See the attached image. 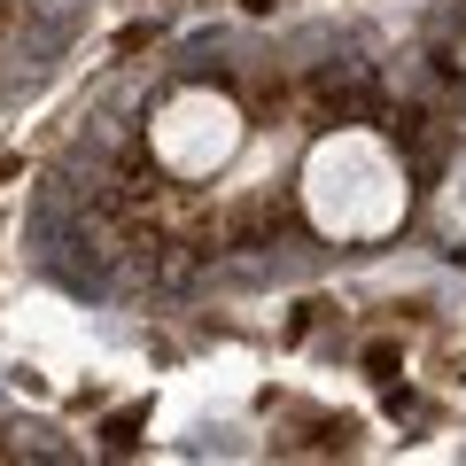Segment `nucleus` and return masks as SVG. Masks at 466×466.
Wrapping results in <instances>:
<instances>
[{
    "label": "nucleus",
    "mask_w": 466,
    "mask_h": 466,
    "mask_svg": "<svg viewBox=\"0 0 466 466\" xmlns=\"http://www.w3.org/2000/svg\"><path fill=\"white\" fill-rule=\"evenodd\" d=\"M397 366H404L397 342H373V350H366V373H373V381H397Z\"/></svg>",
    "instance_id": "nucleus-1"
},
{
    "label": "nucleus",
    "mask_w": 466,
    "mask_h": 466,
    "mask_svg": "<svg viewBox=\"0 0 466 466\" xmlns=\"http://www.w3.org/2000/svg\"><path fill=\"white\" fill-rule=\"evenodd\" d=\"M140 420H148V412H116L109 420V451H133L140 443Z\"/></svg>",
    "instance_id": "nucleus-2"
},
{
    "label": "nucleus",
    "mask_w": 466,
    "mask_h": 466,
    "mask_svg": "<svg viewBox=\"0 0 466 466\" xmlns=\"http://www.w3.org/2000/svg\"><path fill=\"white\" fill-rule=\"evenodd\" d=\"M156 47V24H125V32H116V55H148Z\"/></svg>",
    "instance_id": "nucleus-3"
},
{
    "label": "nucleus",
    "mask_w": 466,
    "mask_h": 466,
    "mask_svg": "<svg viewBox=\"0 0 466 466\" xmlns=\"http://www.w3.org/2000/svg\"><path fill=\"white\" fill-rule=\"evenodd\" d=\"M0 179H16V156H0Z\"/></svg>",
    "instance_id": "nucleus-4"
},
{
    "label": "nucleus",
    "mask_w": 466,
    "mask_h": 466,
    "mask_svg": "<svg viewBox=\"0 0 466 466\" xmlns=\"http://www.w3.org/2000/svg\"><path fill=\"white\" fill-rule=\"evenodd\" d=\"M8 24H16V16H8V0H0V39H8Z\"/></svg>",
    "instance_id": "nucleus-5"
}]
</instances>
